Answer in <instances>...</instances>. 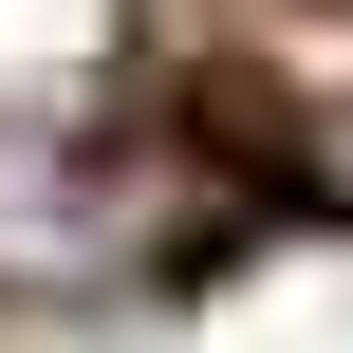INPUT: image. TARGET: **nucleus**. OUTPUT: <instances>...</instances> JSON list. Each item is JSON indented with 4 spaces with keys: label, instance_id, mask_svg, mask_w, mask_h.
<instances>
[{
    "label": "nucleus",
    "instance_id": "obj_1",
    "mask_svg": "<svg viewBox=\"0 0 353 353\" xmlns=\"http://www.w3.org/2000/svg\"><path fill=\"white\" fill-rule=\"evenodd\" d=\"M242 112L353 186V0H242Z\"/></svg>",
    "mask_w": 353,
    "mask_h": 353
}]
</instances>
